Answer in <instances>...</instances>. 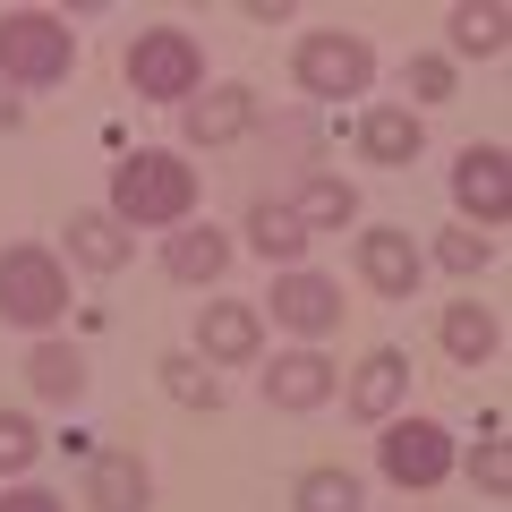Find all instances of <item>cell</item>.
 Segmentation results:
<instances>
[{"label":"cell","instance_id":"cell-1","mask_svg":"<svg viewBox=\"0 0 512 512\" xmlns=\"http://www.w3.org/2000/svg\"><path fill=\"white\" fill-rule=\"evenodd\" d=\"M188 205H197V171L180 154H163V146L128 154L111 171V222H128V231H180Z\"/></svg>","mask_w":512,"mask_h":512},{"label":"cell","instance_id":"cell-2","mask_svg":"<svg viewBox=\"0 0 512 512\" xmlns=\"http://www.w3.org/2000/svg\"><path fill=\"white\" fill-rule=\"evenodd\" d=\"M77 69V35L52 9H0V86H60Z\"/></svg>","mask_w":512,"mask_h":512},{"label":"cell","instance_id":"cell-3","mask_svg":"<svg viewBox=\"0 0 512 512\" xmlns=\"http://www.w3.org/2000/svg\"><path fill=\"white\" fill-rule=\"evenodd\" d=\"M128 86L146 94V103H197V94H205L197 35H180V26H146V35L128 43Z\"/></svg>","mask_w":512,"mask_h":512},{"label":"cell","instance_id":"cell-4","mask_svg":"<svg viewBox=\"0 0 512 512\" xmlns=\"http://www.w3.org/2000/svg\"><path fill=\"white\" fill-rule=\"evenodd\" d=\"M69 308V274H60V256L52 248H0V325H26L43 333L52 316Z\"/></svg>","mask_w":512,"mask_h":512},{"label":"cell","instance_id":"cell-5","mask_svg":"<svg viewBox=\"0 0 512 512\" xmlns=\"http://www.w3.org/2000/svg\"><path fill=\"white\" fill-rule=\"evenodd\" d=\"M291 77L316 103H359L367 77H376V52H367V35H350V26H325V35H299Z\"/></svg>","mask_w":512,"mask_h":512},{"label":"cell","instance_id":"cell-6","mask_svg":"<svg viewBox=\"0 0 512 512\" xmlns=\"http://www.w3.org/2000/svg\"><path fill=\"white\" fill-rule=\"evenodd\" d=\"M384 478L393 487H444L453 478V436L436 419H384Z\"/></svg>","mask_w":512,"mask_h":512},{"label":"cell","instance_id":"cell-7","mask_svg":"<svg viewBox=\"0 0 512 512\" xmlns=\"http://www.w3.org/2000/svg\"><path fill=\"white\" fill-rule=\"evenodd\" d=\"M265 308H274V325L282 333H299V342H325L333 325H342V282H325V274H274V299H265Z\"/></svg>","mask_w":512,"mask_h":512},{"label":"cell","instance_id":"cell-8","mask_svg":"<svg viewBox=\"0 0 512 512\" xmlns=\"http://www.w3.org/2000/svg\"><path fill=\"white\" fill-rule=\"evenodd\" d=\"M419 274H427V248H419L410 231L376 222V231L359 239V282H367V291H384V299H410V291H419Z\"/></svg>","mask_w":512,"mask_h":512},{"label":"cell","instance_id":"cell-9","mask_svg":"<svg viewBox=\"0 0 512 512\" xmlns=\"http://www.w3.org/2000/svg\"><path fill=\"white\" fill-rule=\"evenodd\" d=\"M197 350L222 367H248L256 350H265V308L256 299H214V308H197Z\"/></svg>","mask_w":512,"mask_h":512},{"label":"cell","instance_id":"cell-10","mask_svg":"<svg viewBox=\"0 0 512 512\" xmlns=\"http://www.w3.org/2000/svg\"><path fill=\"white\" fill-rule=\"evenodd\" d=\"M453 197H461V214H478V222H504L512 214V163H504V146H470L453 163Z\"/></svg>","mask_w":512,"mask_h":512},{"label":"cell","instance_id":"cell-11","mask_svg":"<svg viewBox=\"0 0 512 512\" xmlns=\"http://www.w3.org/2000/svg\"><path fill=\"white\" fill-rule=\"evenodd\" d=\"M222 265H231V239H222L214 222H180V231L163 239V274H171V282H188V291L222 282Z\"/></svg>","mask_w":512,"mask_h":512},{"label":"cell","instance_id":"cell-12","mask_svg":"<svg viewBox=\"0 0 512 512\" xmlns=\"http://www.w3.org/2000/svg\"><path fill=\"white\" fill-rule=\"evenodd\" d=\"M180 128H188V146H231V137H248V128H256V94L248 86H214L205 103L180 111Z\"/></svg>","mask_w":512,"mask_h":512},{"label":"cell","instance_id":"cell-13","mask_svg":"<svg viewBox=\"0 0 512 512\" xmlns=\"http://www.w3.org/2000/svg\"><path fill=\"white\" fill-rule=\"evenodd\" d=\"M86 504H94V512H146V504H154L146 461H137V453H94V470H86Z\"/></svg>","mask_w":512,"mask_h":512},{"label":"cell","instance_id":"cell-14","mask_svg":"<svg viewBox=\"0 0 512 512\" xmlns=\"http://www.w3.org/2000/svg\"><path fill=\"white\" fill-rule=\"evenodd\" d=\"M436 342H444V359L487 367L495 350H504V325H495V308H478V299H453V308L436 316Z\"/></svg>","mask_w":512,"mask_h":512},{"label":"cell","instance_id":"cell-15","mask_svg":"<svg viewBox=\"0 0 512 512\" xmlns=\"http://www.w3.org/2000/svg\"><path fill=\"white\" fill-rule=\"evenodd\" d=\"M402 393H410V359H402V350H367L359 376H350V410L384 427L393 410H402Z\"/></svg>","mask_w":512,"mask_h":512},{"label":"cell","instance_id":"cell-16","mask_svg":"<svg viewBox=\"0 0 512 512\" xmlns=\"http://www.w3.org/2000/svg\"><path fill=\"white\" fill-rule=\"evenodd\" d=\"M419 146H427V128H419V111H402V103H376L359 120V154L367 163H419Z\"/></svg>","mask_w":512,"mask_h":512},{"label":"cell","instance_id":"cell-17","mask_svg":"<svg viewBox=\"0 0 512 512\" xmlns=\"http://www.w3.org/2000/svg\"><path fill=\"white\" fill-rule=\"evenodd\" d=\"M248 248L265 256V265H282V274H291L299 248H308V222H299L282 197H256V205H248Z\"/></svg>","mask_w":512,"mask_h":512},{"label":"cell","instance_id":"cell-18","mask_svg":"<svg viewBox=\"0 0 512 512\" xmlns=\"http://www.w3.org/2000/svg\"><path fill=\"white\" fill-rule=\"evenodd\" d=\"M265 402H274V410H316V402H333V367L316 359V350H291V359H274V376H265Z\"/></svg>","mask_w":512,"mask_h":512},{"label":"cell","instance_id":"cell-19","mask_svg":"<svg viewBox=\"0 0 512 512\" xmlns=\"http://www.w3.org/2000/svg\"><path fill=\"white\" fill-rule=\"evenodd\" d=\"M69 265H86V274H120L128 265V222L103 214H69Z\"/></svg>","mask_w":512,"mask_h":512},{"label":"cell","instance_id":"cell-20","mask_svg":"<svg viewBox=\"0 0 512 512\" xmlns=\"http://www.w3.org/2000/svg\"><path fill=\"white\" fill-rule=\"evenodd\" d=\"M26 384H35L43 402L77 410V402H86V359H77L69 342H35V350H26Z\"/></svg>","mask_w":512,"mask_h":512},{"label":"cell","instance_id":"cell-21","mask_svg":"<svg viewBox=\"0 0 512 512\" xmlns=\"http://www.w3.org/2000/svg\"><path fill=\"white\" fill-rule=\"evenodd\" d=\"M282 205H291L308 231H342V222H359V188H350V180H325V171H308L299 197H282Z\"/></svg>","mask_w":512,"mask_h":512},{"label":"cell","instance_id":"cell-22","mask_svg":"<svg viewBox=\"0 0 512 512\" xmlns=\"http://www.w3.org/2000/svg\"><path fill=\"white\" fill-rule=\"evenodd\" d=\"M291 512H359V478L350 470H308L291 487Z\"/></svg>","mask_w":512,"mask_h":512},{"label":"cell","instance_id":"cell-23","mask_svg":"<svg viewBox=\"0 0 512 512\" xmlns=\"http://www.w3.org/2000/svg\"><path fill=\"white\" fill-rule=\"evenodd\" d=\"M504 9H495V0H487V9H478V0H470V9H453V43H461V52H470V60H495V52H504Z\"/></svg>","mask_w":512,"mask_h":512},{"label":"cell","instance_id":"cell-24","mask_svg":"<svg viewBox=\"0 0 512 512\" xmlns=\"http://www.w3.org/2000/svg\"><path fill=\"white\" fill-rule=\"evenodd\" d=\"M154 376L171 384V402H188V410H222V384L205 376V359H188V350H180V359H163Z\"/></svg>","mask_w":512,"mask_h":512},{"label":"cell","instance_id":"cell-25","mask_svg":"<svg viewBox=\"0 0 512 512\" xmlns=\"http://www.w3.org/2000/svg\"><path fill=\"white\" fill-rule=\"evenodd\" d=\"M35 453H43L35 419H18V410H0V478H18V470H35Z\"/></svg>","mask_w":512,"mask_h":512},{"label":"cell","instance_id":"cell-26","mask_svg":"<svg viewBox=\"0 0 512 512\" xmlns=\"http://www.w3.org/2000/svg\"><path fill=\"white\" fill-rule=\"evenodd\" d=\"M402 86L419 94V103H453V60L419 52V60H410V69H402Z\"/></svg>","mask_w":512,"mask_h":512},{"label":"cell","instance_id":"cell-27","mask_svg":"<svg viewBox=\"0 0 512 512\" xmlns=\"http://www.w3.org/2000/svg\"><path fill=\"white\" fill-rule=\"evenodd\" d=\"M495 256V239H478V231H436V265H453V274H478Z\"/></svg>","mask_w":512,"mask_h":512},{"label":"cell","instance_id":"cell-28","mask_svg":"<svg viewBox=\"0 0 512 512\" xmlns=\"http://www.w3.org/2000/svg\"><path fill=\"white\" fill-rule=\"evenodd\" d=\"M470 470H478V487H487V495H504V487H512V453H504V444H478Z\"/></svg>","mask_w":512,"mask_h":512},{"label":"cell","instance_id":"cell-29","mask_svg":"<svg viewBox=\"0 0 512 512\" xmlns=\"http://www.w3.org/2000/svg\"><path fill=\"white\" fill-rule=\"evenodd\" d=\"M0 512H69L60 495H43V487H18V495H0Z\"/></svg>","mask_w":512,"mask_h":512},{"label":"cell","instance_id":"cell-30","mask_svg":"<svg viewBox=\"0 0 512 512\" xmlns=\"http://www.w3.org/2000/svg\"><path fill=\"white\" fill-rule=\"evenodd\" d=\"M0 128H18V103H9V86H0Z\"/></svg>","mask_w":512,"mask_h":512}]
</instances>
